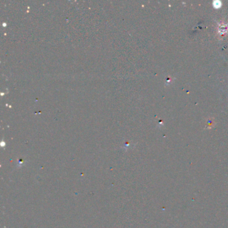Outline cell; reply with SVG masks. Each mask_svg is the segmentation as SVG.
Here are the masks:
<instances>
[{"mask_svg":"<svg viewBox=\"0 0 228 228\" xmlns=\"http://www.w3.org/2000/svg\"><path fill=\"white\" fill-rule=\"evenodd\" d=\"M213 6L215 9L216 10H218L219 8H222V3L220 1H218V0H216V1H213Z\"/></svg>","mask_w":228,"mask_h":228,"instance_id":"1","label":"cell"},{"mask_svg":"<svg viewBox=\"0 0 228 228\" xmlns=\"http://www.w3.org/2000/svg\"><path fill=\"white\" fill-rule=\"evenodd\" d=\"M222 27H223V28H222L219 27V33L222 35L223 34H225V32L227 31V28L226 26H223V25H222Z\"/></svg>","mask_w":228,"mask_h":228,"instance_id":"2","label":"cell"}]
</instances>
